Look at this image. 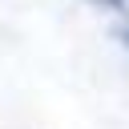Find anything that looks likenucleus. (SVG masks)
I'll use <instances>...</instances> for the list:
<instances>
[{"label": "nucleus", "instance_id": "nucleus-1", "mask_svg": "<svg viewBox=\"0 0 129 129\" xmlns=\"http://www.w3.org/2000/svg\"><path fill=\"white\" fill-rule=\"evenodd\" d=\"M117 36H121V40H125V44H129V28H121V32H117Z\"/></svg>", "mask_w": 129, "mask_h": 129}]
</instances>
